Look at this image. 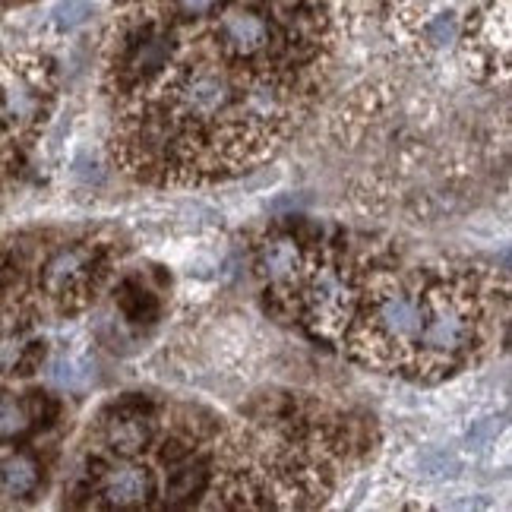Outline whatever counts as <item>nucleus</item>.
Returning a JSON list of instances; mask_svg holds the SVG:
<instances>
[{
    "label": "nucleus",
    "instance_id": "1",
    "mask_svg": "<svg viewBox=\"0 0 512 512\" xmlns=\"http://www.w3.org/2000/svg\"><path fill=\"white\" fill-rule=\"evenodd\" d=\"M478 332V307L462 291L437 288L424 298V329L418 351L437 367L456 364L465 351L475 345Z\"/></svg>",
    "mask_w": 512,
    "mask_h": 512
},
{
    "label": "nucleus",
    "instance_id": "2",
    "mask_svg": "<svg viewBox=\"0 0 512 512\" xmlns=\"http://www.w3.org/2000/svg\"><path fill=\"white\" fill-rule=\"evenodd\" d=\"M424 329V294L402 282H386L373 294V307L367 313V336L373 345L389 351H411L421 342Z\"/></svg>",
    "mask_w": 512,
    "mask_h": 512
},
{
    "label": "nucleus",
    "instance_id": "3",
    "mask_svg": "<svg viewBox=\"0 0 512 512\" xmlns=\"http://www.w3.org/2000/svg\"><path fill=\"white\" fill-rule=\"evenodd\" d=\"M105 266V247L102 244H73L61 247L51 260L42 266V291L54 301H70L89 291L92 279Z\"/></svg>",
    "mask_w": 512,
    "mask_h": 512
},
{
    "label": "nucleus",
    "instance_id": "4",
    "mask_svg": "<svg viewBox=\"0 0 512 512\" xmlns=\"http://www.w3.org/2000/svg\"><path fill=\"white\" fill-rule=\"evenodd\" d=\"M304 301H307V320L317 326L323 336H332V332H339L351 317L354 291L339 269H317L307 282Z\"/></svg>",
    "mask_w": 512,
    "mask_h": 512
},
{
    "label": "nucleus",
    "instance_id": "5",
    "mask_svg": "<svg viewBox=\"0 0 512 512\" xmlns=\"http://www.w3.org/2000/svg\"><path fill=\"white\" fill-rule=\"evenodd\" d=\"M45 98L48 92L42 73L0 64V117H7L16 127H35L45 117Z\"/></svg>",
    "mask_w": 512,
    "mask_h": 512
},
{
    "label": "nucleus",
    "instance_id": "6",
    "mask_svg": "<svg viewBox=\"0 0 512 512\" xmlns=\"http://www.w3.org/2000/svg\"><path fill=\"white\" fill-rule=\"evenodd\" d=\"M98 506L108 509H140L149 506L155 497V478L146 465H136L127 459H117L102 478H98Z\"/></svg>",
    "mask_w": 512,
    "mask_h": 512
},
{
    "label": "nucleus",
    "instance_id": "7",
    "mask_svg": "<svg viewBox=\"0 0 512 512\" xmlns=\"http://www.w3.org/2000/svg\"><path fill=\"white\" fill-rule=\"evenodd\" d=\"M219 42L225 54L241 57V61H253V57H260L269 48L272 29L263 13L231 7L219 19Z\"/></svg>",
    "mask_w": 512,
    "mask_h": 512
},
{
    "label": "nucleus",
    "instance_id": "8",
    "mask_svg": "<svg viewBox=\"0 0 512 512\" xmlns=\"http://www.w3.org/2000/svg\"><path fill=\"white\" fill-rule=\"evenodd\" d=\"M102 440L117 459H130L136 452H143V446L152 440V418H146L136 408L114 411L102 427Z\"/></svg>",
    "mask_w": 512,
    "mask_h": 512
},
{
    "label": "nucleus",
    "instance_id": "9",
    "mask_svg": "<svg viewBox=\"0 0 512 512\" xmlns=\"http://www.w3.org/2000/svg\"><path fill=\"white\" fill-rule=\"evenodd\" d=\"M304 269V253L294 238H272L260 250V272L272 285H288L301 275Z\"/></svg>",
    "mask_w": 512,
    "mask_h": 512
},
{
    "label": "nucleus",
    "instance_id": "10",
    "mask_svg": "<svg viewBox=\"0 0 512 512\" xmlns=\"http://www.w3.org/2000/svg\"><path fill=\"white\" fill-rule=\"evenodd\" d=\"M42 484V468L32 456H10L0 459V500H26Z\"/></svg>",
    "mask_w": 512,
    "mask_h": 512
},
{
    "label": "nucleus",
    "instance_id": "11",
    "mask_svg": "<svg viewBox=\"0 0 512 512\" xmlns=\"http://www.w3.org/2000/svg\"><path fill=\"white\" fill-rule=\"evenodd\" d=\"M168 54H171V45L165 35H143L140 42H136L130 51H127V73L133 80H146V76H155L162 67H168Z\"/></svg>",
    "mask_w": 512,
    "mask_h": 512
},
{
    "label": "nucleus",
    "instance_id": "12",
    "mask_svg": "<svg viewBox=\"0 0 512 512\" xmlns=\"http://www.w3.org/2000/svg\"><path fill=\"white\" fill-rule=\"evenodd\" d=\"M203 481H206V468H203L200 462H184V465H177V468L171 471L165 494H168L171 503H184V500H190L193 494H200Z\"/></svg>",
    "mask_w": 512,
    "mask_h": 512
},
{
    "label": "nucleus",
    "instance_id": "13",
    "mask_svg": "<svg viewBox=\"0 0 512 512\" xmlns=\"http://www.w3.org/2000/svg\"><path fill=\"white\" fill-rule=\"evenodd\" d=\"M32 427V411L26 402L0 396V440H16Z\"/></svg>",
    "mask_w": 512,
    "mask_h": 512
},
{
    "label": "nucleus",
    "instance_id": "14",
    "mask_svg": "<svg viewBox=\"0 0 512 512\" xmlns=\"http://www.w3.org/2000/svg\"><path fill=\"white\" fill-rule=\"evenodd\" d=\"M92 7L86 4V0H61V4L54 7V29L57 32H70L76 26H83L86 19H89Z\"/></svg>",
    "mask_w": 512,
    "mask_h": 512
},
{
    "label": "nucleus",
    "instance_id": "15",
    "mask_svg": "<svg viewBox=\"0 0 512 512\" xmlns=\"http://www.w3.org/2000/svg\"><path fill=\"white\" fill-rule=\"evenodd\" d=\"M51 377H54V383H57V386L76 389V386H83V383H86V364L73 361V358H61V361H54Z\"/></svg>",
    "mask_w": 512,
    "mask_h": 512
},
{
    "label": "nucleus",
    "instance_id": "16",
    "mask_svg": "<svg viewBox=\"0 0 512 512\" xmlns=\"http://www.w3.org/2000/svg\"><path fill=\"white\" fill-rule=\"evenodd\" d=\"M26 348L29 345L23 339H0V373H10L23 364Z\"/></svg>",
    "mask_w": 512,
    "mask_h": 512
},
{
    "label": "nucleus",
    "instance_id": "17",
    "mask_svg": "<svg viewBox=\"0 0 512 512\" xmlns=\"http://www.w3.org/2000/svg\"><path fill=\"white\" fill-rule=\"evenodd\" d=\"M427 38L433 45H449L452 38H456V19H452V16L433 19V23L427 26Z\"/></svg>",
    "mask_w": 512,
    "mask_h": 512
},
{
    "label": "nucleus",
    "instance_id": "18",
    "mask_svg": "<svg viewBox=\"0 0 512 512\" xmlns=\"http://www.w3.org/2000/svg\"><path fill=\"white\" fill-rule=\"evenodd\" d=\"M174 10L187 16V19H200V16H209L215 7L222 4V0H171Z\"/></svg>",
    "mask_w": 512,
    "mask_h": 512
}]
</instances>
